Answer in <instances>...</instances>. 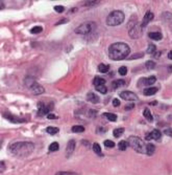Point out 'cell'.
I'll use <instances>...</instances> for the list:
<instances>
[{
	"label": "cell",
	"mask_w": 172,
	"mask_h": 175,
	"mask_svg": "<svg viewBox=\"0 0 172 175\" xmlns=\"http://www.w3.org/2000/svg\"><path fill=\"white\" fill-rule=\"evenodd\" d=\"M54 11H55V12H57V13H63L64 11H65V8H64V6H62V5H55Z\"/></svg>",
	"instance_id": "74e56055"
},
{
	"label": "cell",
	"mask_w": 172,
	"mask_h": 175,
	"mask_svg": "<svg viewBox=\"0 0 172 175\" xmlns=\"http://www.w3.org/2000/svg\"><path fill=\"white\" fill-rule=\"evenodd\" d=\"M128 145L139 153H146V145L144 144L142 138L139 136H130L128 138Z\"/></svg>",
	"instance_id": "277c9868"
},
{
	"label": "cell",
	"mask_w": 172,
	"mask_h": 175,
	"mask_svg": "<svg viewBox=\"0 0 172 175\" xmlns=\"http://www.w3.org/2000/svg\"><path fill=\"white\" fill-rule=\"evenodd\" d=\"M132 108H134V104H130V106H126V107H125V109L130 110V109H132Z\"/></svg>",
	"instance_id": "bcb514c9"
},
{
	"label": "cell",
	"mask_w": 172,
	"mask_h": 175,
	"mask_svg": "<svg viewBox=\"0 0 172 175\" xmlns=\"http://www.w3.org/2000/svg\"><path fill=\"white\" fill-rule=\"evenodd\" d=\"M46 132L49 133V134L53 135V134H56L58 132V128L57 127H52V126H49V127L46 128Z\"/></svg>",
	"instance_id": "cb8c5ba5"
},
{
	"label": "cell",
	"mask_w": 172,
	"mask_h": 175,
	"mask_svg": "<svg viewBox=\"0 0 172 175\" xmlns=\"http://www.w3.org/2000/svg\"><path fill=\"white\" fill-rule=\"evenodd\" d=\"M119 75H121V76H125L127 73V67L126 66H121V67L119 68Z\"/></svg>",
	"instance_id": "8d00e7d4"
},
{
	"label": "cell",
	"mask_w": 172,
	"mask_h": 175,
	"mask_svg": "<svg viewBox=\"0 0 172 175\" xmlns=\"http://www.w3.org/2000/svg\"><path fill=\"white\" fill-rule=\"evenodd\" d=\"M157 104V101H155V102H151L150 103V105H155Z\"/></svg>",
	"instance_id": "f907efd6"
},
{
	"label": "cell",
	"mask_w": 172,
	"mask_h": 175,
	"mask_svg": "<svg viewBox=\"0 0 172 175\" xmlns=\"http://www.w3.org/2000/svg\"><path fill=\"white\" fill-rule=\"evenodd\" d=\"M66 22H67V19H63V20H60V22L55 23V25H60L62 23H66Z\"/></svg>",
	"instance_id": "ee69618b"
},
{
	"label": "cell",
	"mask_w": 172,
	"mask_h": 175,
	"mask_svg": "<svg viewBox=\"0 0 172 175\" xmlns=\"http://www.w3.org/2000/svg\"><path fill=\"white\" fill-rule=\"evenodd\" d=\"M58 143H56V142H54V143H52V144H50V146H49V151H57L58 150Z\"/></svg>",
	"instance_id": "4dcf8cb0"
},
{
	"label": "cell",
	"mask_w": 172,
	"mask_h": 175,
	"mask_svg": "<svg viewBox=\"0 0 172 175\" xmlns=\"http://www.w3.org/2000/svg\"><path fill=\"white\" fill-rule=\"evenodd\" d=\"M127 146H130V145H128V143H127L126 140H120L119 144H118V147H119V149H120V150H122V151L126 150Z\"/></svg>",
	"instance_id": "83f0119b"
},
{
	"label": "cell",
	"mask_w": 172,
	"mask_h": 175,
	"mask_svg": "<svg viewBox=\"0 0 172 175\" xmlns=\"http://www.w3.org/2000/svg\"><path fill=\"white\" fill-rule=\"evenodd\" d=\"M104 147H107V148H113V147H115V143L114 142H112V140H104Z\"/></svg>",
	"instance_id": "d590c367"
},
{
	"label": "cell",
	"mask_w": 172,
	"mask_h": 175,
	"mask_svg": "<svg viewBox=\"0 0 172 175\" xmlns=\"http://www.w3.org/2000/svg\"><path fill=\"white\" fill-rule=\"evenodd\" d=\"M143 56H144V54H143V53H139V54H135L134 56H130V57H128L127 59H128V60H134V59H140V58H142Z\"/></svg>",
	"instance_id": "e575fe53"
},
{
	"label": "cell",
	"mask_w": 172,
	"mask_h": 175,
	"mask_svg": "<svg viewBox=\"0 0 172 175\" xmlns=\"http://www.w3.org/2000/svg\"><path fill=\"white\" fill-rule=\"evenodd\" d=\"M150 135H151V138L153 140H160L161 136H162V133H161L160 130H157V129H155V130H152L150 132Z\"/></svg>",
	"instance_id": "ac0fdd59"
},
{
	"label": "cell",
	"mask_w": 172,
	"mask_h": 175,
	"mask_svg": "<svg viewBox=\"0 0 172 175\" xmlns=\"http://www.w3.org/2000/svg\"><path fill=\"white\" fill-rule=\"evenodd\" d=\"M153 18H155L153 13L150 12V11L146 12V14H145L144 17H143V21H142V23H141V26H142V28H145V26L150 22V21H152Z\"/></svg>",
	"instance_id": "9c48e42d"
},
{
	"label": "cell",
	"mask_w": 172,
	"mask_h": 175,
	"mask_svg": "<svg viewBox=\"0 0 172 175\" xmlns=\"http://www.w3.org/2000/svg\"><path fill=\"white\" fill-rule=\"evenodd\" d=\"M74 149H75V140H70L67 144V147H66V155H67V157H69L70 155L72 154Z\"/></svg>",
	"instance_id": "8fae6325"
},
{
	"label": "cell",
	"mask_w": 172,
	"mask_h": 175,
	"mask_svg": "<svg viewBox=\"0 0 172 175\" xmlns=\"http://www.w3.org/2000/svg\"><path fill=\"white\" fill-rule=\"evenodd\" d=\"M143 114H144L145 119L147 121H149V122H152L153 121V116H152V113L150 112V110L148 109V108H145L144 111H143Z\"/></svg>",
	"instance_id": "e0dca14e"
},
{
	"label": "cell",
	"mask_w": 172,
	"mask_h": 175,
	"mask_svg": "<svg viewBox=\"0 0 172 175\" xmlns=\"http://www.w3.org/2000/svg\"><path fill=\"white\" fill-rule=\"evenodd\" d=\"M98 2H99V1H87V2H85V5H93Z\"/></svg>",
	"instance_id": "b9f144b4"
},
{
	"label": "cell",
	"mask_w": 172,
	"mask_h": 175,
	"mask_svg": "<svg viewBox=\"0 0 172 175\" xmlns=\"http://www.w3.org/2000/svg\"><path fill=\"white\" fill-rule=\"evenodd\" d=\"M93 84H94L96 87H98V86H101V85H104L105 80H104V79H102V78H100V77H95L94 80H93Z\"/></svg>",
	"instance_id": "2e32d148"
},
{
	"label": "cell",
	"mask_w": 172,
	"mask_h": 175,
	"mask_svg": "<svg viewBox=\"0 0 172 175\" xmlns=\"http://www.w3.org/2000/svg\"><path fill=\"white\" fill-rule=\"evenodd\" d=\"M96 90H97V91H99L100 93H103V95L107 92V88L105 87V85L98 86V87H96Z\"/></svg>",
	"instance_id": "836d02e7"
},
{
	"label": "cell",
	"mask_w": 172,
	"mask_h": 175,
	"mask_svg": "<svg viewBox=\"0 0 172 175\" xmlns=\"http://www.w3.org/2000/svg\"><path fill=\"white\" fill-rule=\"evenodd\" d=\"M42 30H43L42 26H35V28H33L31 30H30V33L31 34H39V33H41Z\"/></svg>",
	"instance_id": "d6a6232c"
},
{
	"label": "cell",
	"mask_w": 172,
	"mask_h": 175,
	"mask_svg": "<svg viewBox=\"0 0 172 175\" xmlns=\"http://www.w3.org/2000/svg\"><path fill=\"white\" fill-rule=\"evenodd\" d=\"M130 53V47L126 43L123 42L114 43L109 48V56L114 61H120L123 60V59H126V58H128Z\"/></svg>",
	"instance_id": "6da1fadb"
},
{
	"label": "cell",
	"mask_w": 172,
	"mask_h": 175,
	"mask_svg": "<svg viewBox=\"0 0 172 175\" xmlns=\"http://www.w3.org/2000/svg\"><path fill=\"white\" fill-rule=\"evenodd\" d=\"M123 132H124V129H123V128H116L113 133H114L115 138H119V136H121V135L123 134Z\"/></svg>",
	"instance_id": "f1b7e54d"
},
{
	"label": "cell",
	"mask_w": 172,
	"mask_h": 175,
	"mask_svg": "<svg viewBox=\"0 0 172 175\" xmlns=\"http://www.w3.org/2000/svg\"><path fill=\"white\" fill-rule=\"evenodd\" d=\"M35 145L31 142H18L10 146V150L16 156H27L33 152Z\"/></svg>",
	"instance_id": "7a4b0ae2"
},
{
	"label": "cell",
	"mask_w": 172,
	"mask_h": 175,
	"mask_svg": "<svg viewBox=\"0 0 172 175\" xmlns=\"http://www.w3.org/2000/svg\"><path fill=\"white\" fill-rule=\"evenodd\" d=\"M162 18L164 19L166 22L168 23H172V14H170V13L168 12H165L164 14L162 15Z\"/></svg>",
	"instance_id": "603a6c76"
},
{
	"label": "cell",
	"mask_w": 172,
	"mask_h": 175,
	"mask_svg": "<svg viewBox=\"0 0 172 175\" xmlns=\"http://www.w3.org/2000/svg\"><path fill=\"white\" fill-rule=\"evenodd\" d=\"M113 105H114L115 107H118V106L120 105V101L118 100V99H114V100H113Z\"/></svg>",
	"instance_id": "f35d334b"
},
{
	"label": "cell",
	"mask_w": 172,
	"mask_h": 175,
	"mask_svg": "<svg viewBox=\"0 0 172 175\" xmlns=\"http://www.w3.org/2000/svg\"><path fill=\"white\" fill-rule=\"evenodd\" d=\"M53 108V105H45V104H43V103H39L38 104V112L40 115H44V114H49V111Z\"/></svg>",
	"instance_id": "52a82bcc"
},
{
	"label": "cell",
	"mask_w": 172,
	"mask_h": 175,
	"mask_svg": "<svg viewBox=\"0 0 172 175\" xmlns=\"http://www.w3.org/2000/svg\"><path fill=\"white\" fill-rule=\"evenodd\" d=\"M145 66H146L147 69H152V68L155 67V63L153 62V61L149 60V61H147V62L145 63Z\"/></svg>",
	"instance_id": "1f68e13d"
},
{
	"label": "cell",
	"mask_w": 172,
	"mask_h": 175,
	"mask_svg": "<svg viewBox=\"0 0 172 175\" xmlns=\"http://www.w3.org/2000/svg\"><path fill=\"white\" fill-rule=\"evenodd\" d=\"M71 130H72V132H74V133H80V132H84V131H85V127H84V126H80V125L73 126Z\"/></svg>",
	"instance_id": "484cf974"
},
{
	"label": "cell",
	"mask_w": 172,
	"mask_h": 175,
	"mask_svg": "<svg viewBox=\"0 0 172 175\" xmlns=\"http://www.w3.org/2000/svg\"><path fill=\"white\" fill-rule=\"evenodd\" d=\"M155 50H157V46H155V44H149V45H148V48H147V53L148 54H150V55H155Z\"/></svg>",
	"instance_id": "f546056e"
},
{
	"label": "cell",
	"mask_w": 172,
	"mask_h": 175,
	"mask_svg": "<svg viewBox=\"0 0 172 175\" xmlns=\"http://www.w3.org/2000/svg\"><path fill=\"white\" fill-rule=\"evenodd\" d=\"M93 151H94L95 153L97 155H99V156H101V147L99 146V144H97V143H95L94 145H93Z\"/></svg>",
	"instance_id": "4316f807"
},
{
	"label": "cell",
	"mask_w": 172,
	"mask_h": 175,
	"mask_svg": "<svg viewBox=\"0 0 172 175\" xmlns=\"http://www.w3.org/2000/svg\"><path fill=\"white\" fill-rule=\"evenodd\" d=\"M155 146L152 145V144H148V145H146V154L147 155H152L153 154V152H155Z\"/></svg>",
	"instance_id": "44dd1931"
},
{
	"label": "cell",
	"mask_w": 172,
	"mask_h": 175,
	"mask_svg": "<svg viewBox=\"0 0 172 175\" xmlns=\"http://www.w3.org/2000/svg\"><path fill=\"white\" fill-rule=\"evenodd\" d=\"M87 99H88V101H90V102L93 103V104H96V103L99 102V98H98V95H96L95 93H93V92L88 93Z\"/></svg>",
	"instance_id": "4fadbf2b"
},
{
	"label": "cell",
	"mask_w": 172,
	"mask_h": 175,
	"mask_svg": "<svg viewBox=\"0 0 172 175\" xmlns=\"http://www.w3.org/2000/svg\"><path fill=\"white\" fill-rule=\"evenodd\" d=\"M95 28H96V24L93 21H89V22H85L77 26L75 28V33L78 35H88V34L92 33Z\"/></svg>",
	"instance_id": "8992f818"
},
{
	"label": "cell",
	"mask_w": 172,
	"mask_h": 175,
	"mask_svg": "<svg viewBox=\"0 0 172 175\" xmlns=\"http://www.w3.org/2000/svg\"><path fill=\"white\" fill-rule=\"evenodd\" d=\"M109 70H110V66L107 65V64H103V63H101V64H99V65H98V71H100V73H107Z\"/></svg>",
	"instance_id": "d6986e66"
},
{
	"label": "cell",
	"mask_w": 172,
	"mask_h": 175,
	"mask_svg": "<svg viewBox=\"0 0 172 175\" xmlns=\"http://www.w3.org/2000/svg\"><path fill=\"white\" fill-rule=\"evenodd\" d=\"M105 116V118L107 119L109 121H111V122H115V121L117 120V115L115 114V113H110V112H105L104 114H103Z\"/></svg>",
	"instance_id": "d4e9b609"
},
{
	"label": "cell",
	"mask_w": 172,
	"mask_h": 175,
	"mask_svg": "<svg viewBox=\"0 0 172 175\" xmlns=\"http://www.w3.org/2000/svg\"><path fill=\"white\" fill-rule=\"evenodd\" d=\"M157 92V87H148V88H145V89L143 90V93H144L145 95H152Z\"/></svg>",
	"instance_id": "9a60e30c"
},
{
	"label": "cell",
	"mask_w": 172,
	"mask_h": 175,
	"mask_svg": "<svg viewBox=\"0 0 172 175\" xmlns=\"http://www.w3.org/2000/svg\"><path fill=\"white\" fill-rule=\"evenodd\" d=\"M29 89L31 90V92H33V95H41V93H43L44 91H45L44 88H43L40 84H38V83H35Z\"/></svg>",
	"instance_id": "7c38bea8"
},
{
	"label": "cell",
	"mask_w": 172,
	"mask_h": 175,
	"mask_svg": "<svg viewBox=\"0 0 172 175\" xmlns=\"http://www.w3.org/2000/svg\"><path fill=\"white\" fill-rule=\"evenodd\" d=\"M127 28H128V34H130V36L132 39H138V38L142 36L143 28L141 26V24H138L137 20H130L128 25H127Z\"/></svg>",
	"instance_id": "5b68a950"
},
{
	"label": "cell",
	"mask_w": 172,
	"mask_h": 175,
	"mask_svg": "<svg viewBox=\"0 0 172 175\" xmlns=\"http://www.w3.org/2000/svg\"><path fill=\"white\" fill-rule=\"evenodd\" d=\"M125 84V81L124 80H115L112 82V87L114 88V89H116V88H119L120 86H122Z\"/></svg>",
	"instance_id": "ffe728a7"
},
{
	"label": "cell",
	"mask_w": 172,
	"mask_h": 175,
	"mask_svg": "<svg viewBox=\"0 0 172 175\" xmlns=\"http://www.w3.org/2000/svg\"><path fill=\"white\" fill-rule=\"evenodd\" d=\"M56 175H76V174H74V173H71V172H58Z\"/></svg>",
	"instance_id": "60d3db41"
},
{
	"label": "cell",
	"mask_w": 172,
	"mask_h": 175,
	"mask_svg": "<svg viewBox=\"0 0 172 175\" xmlns=\"http://www.w3.org/2000/svg\"><path fill=\"white\" fill-rule=\"evenodd\" d=\"M165 134L168 135V136H172V129H169V128L166 129V130H165Z\"/></svg>",
	"instance_id": "ab89813d"
},
{
	"label": "cell",
	"mask_w": 172,
	"mask_h": 175,
	"mask_svg": "<svg viewBox=\"0 0 172 175\" xmlns=\"http://www.w3.org/2000/svg\"><path fill=\"white\" fill-rule=\"evenodd\" d=\"M124 21V14L121 11H114L107 17V24L109 26H117Z\"/></svg>",
	"instance_id": "3957f363"
},
{
	"label": "cell",
	"mask_w": 172,
	"mask_h": 175,
	"mask_svg": "<svg viewBox=\"0 0 172 175\" xmlns=\"http://www.w3.org/2000/svg\"><path fill=\"white\" fill-rule=\"evenodd\" d=\"M168 58H169L170 60H172V50L171 52H169V54H168Z\"/></svg>",
	"instance_id": "7dc6e473"
},
{
	"label": "cell",
	"mask_w": 172,
	"mask_h": 175,
	"mask_svg": "<svg viewBox=\"0 0 172 175\" xmlns=\"http://www.w3.org/2000/svg\"><path fill=\"white\" fill-rule=\"evenodd\" d=\"M3 116H4L5 119H8V120H10V122H13V123H22V120H20V119H18V118H15V116H13V115H8V114H6V113H4Z\"/></svg>",
	"instance_id": "7402d4cb"
},
{
	"label": "cell",
	"mask_w": 172,
	"mask_h": 175,
	"mask_svg": "<svg viewBox=\"0 0 172 175\" xmlns=\"http://www.w3.org/2000/svg\"><path fill=\"white\" fill-rule=\"evenodd\" d=\"M168 70H169L170 73H172V65H170L169 67H168Z\"/></svg>",
	"instance_id": "681fc988"
},
{
	"label": "cell",
	"mask_w": 172,
	"mask_h": 175,
	"mask_svg": "<svg viewBox=\"0 0 172 175\" xmlns=\"http://www.w3.org/2000/svg\"><path fill=\"white\" fill-rule=\"evenodd\" d=\"M145 140H152V138H151V135H150V133H147V134H146V136H145Z\"/></svg>",
	"instance_id": "f6af8a7d"
},
{
	"label": "cell",
	"mask_w": 172,
	"mask_h": 175,
	"mask_svg": "<svg viewBox=\"0 0 172 175\" xmlns=\"http://www.w3.org/2000/svg\"><path fill=\"white\" fill-rule=\"evenodd\" d=\"M155 81H157V78L155 77V76H150V77L148 78H144V79H141L139 82V85L141 84V83H143V85H146V86H149V87H151L152 84H155Z\"/></svg>",
	"instance_id": "30bf717a"
},
{
	"label": "cell",
	"mask_w": 172,
	"mask_h": 175,
	"mask_svg": "<svg viewBox=\"0 0 172 175\" xmlns=\"http://www.w3.org/2000/svg\"><path fill=\"white\" fill-rule=\"evenodd\" d=\"M148 37L150 38V39H152V40H161L162 39V34L160 33V32H151V33L148 34Z\"/></svg>",
	"instance_id": "5bb4252c"
},
{
	"label": "cell",
	"mask_w": 172,
	"mask_h": 175,
	"mask_svg": "<svg viewBox=\"0 0 172 175\" xmlns=\"http://www.w3.org/2000/svg\"><path fill=\"white\" fill-rule=\"evenodd\" d=\"M120 97L121 99L125 101H137L138 100V95L136 93L132 92V91H122V92H120Z\"/></svg>",
	"instance_id": "ba28073f"
},
{
	"label": "cell",
	"mask_w": 172,
	"mask_h": 175,
	"mask_svg": "<svg viewBox=\"0 0 172 175\" xmlns=\"http://www.w3.org/2000/svg\"><path fill=\"white\" fill-rule=\"evenodd\" d=\"M47 118L49 119V120H54V119H57V116H56V115H54V114H51V113H49V114L47 115Z\"/></svg>",
	"instance_id": "7bdbcfd3"
},
{
	"label": "cell",
	"mask_w": 172,
	"mask_h": 175,
	"mask_svg": "<svg viewBox=\"0 0 172 175\" xmlns=\"http://www.w3.org/2000/svg\"><path fill=\"white\" fill-rule=\"evenodd\" d=\"M160 55H161V53H155V58H159V57H160Z\"/></svg>",
	"instance_id": "c3c4849f"
}]
</instances>
